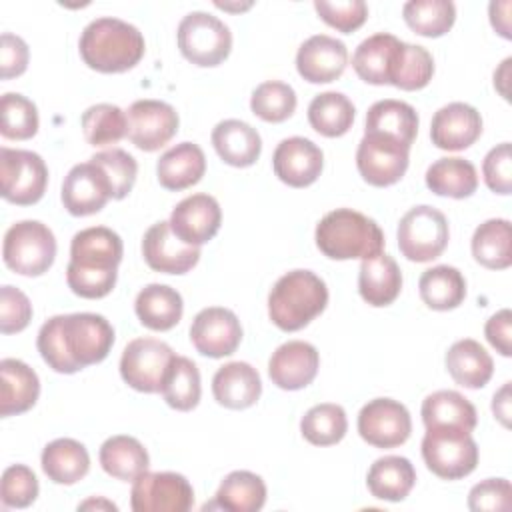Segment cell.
<instances>
[{"label": "cell", "mask_w": 512, "mask_h": 512, "mask_svg": "<svg viewBox=\"0 0 512 512\" xmlns=\"http://www.w3.org/2000/svg\"><path fill=\"white\" fill-rule=\"evenodd\" d=\"M114 344V328L102 314L76 312L48 318L36 338L42 360L58 374H74L102 362Z\"/></svg>", "instance_id": "obj_1"}, {"label": "cell", "mask_w": 512, "mask_h": 512, "mask_svg": "<svg viewBox=\"0 0 512 512\" xmlns=\"http://www.w3.org/2000/svg\"><path fill=\"white\" fill-rule=\"evenodd\" d=\"M122 254V238L112 228L90 226L76 232L66 268L68 288L88 300L108 296L116 286Z\"/></svg>", "instance_id": "obj_2"}, {"label": "cell", "mask_w": 512, "mask_h": 512, "mask_svg": "<svg viewBox=\"0 0 512 512\" xmlns=\"http://www.w3.org/2000/svg\"><path fill=\"white\" fill-rule=\"evenodd\" d=\"M78 50L88 68L102 74H118L142 60L146 42L134 24L102 16L82 30Z\"/></svg>", "instance_id": "obj_3"}, {"label": "cell", "mask_w": 512, "mask_h": 512, "mask_svg": "<svg viewBox=\"0 0 512 512\" xmlns=\"http://www.w3.org/2000/svg\"><path fill=\"white\" fill-rule=\"evenodd\" d=\"M314 240L318 250L332 260H366L384 250V232L362 212L336 208L320 218Z\"/></svg>", "instance_id": "obj_4"}, {"label": "cell", "mask_w": 512, "mask_h": 512, "mask_svg": "<svg viewBox=\"0 0 512 512\" xmlns=\"http://www.w3.org/2000/svg\"><path fill=\"white\" fill-rule=\"evenodd\" d=\"M328 304L326 282L312 270H290L268 294V316L284 332L308 326Z\"/></svg>", "instance_id": "obj_5"}, {"label": "cell", "mask_w": 512, "mask_h": 512, "mask_svg": "<svg viewBox=\"0 0 512 512\" xmlns=\"http://www.w3.org/2000/svg\"><path fill=\"white\" fill-rule=\"evenodd\" d=\"M56 238L40 220L12 224L2 242L4 264L22 276H42L54 264Z\"/></svg>", "instance_id": "obj_6"}, {"label": "cell", "mask_w": 512, "mask_h": 512, "mask_svg": "<svg viewBox=\"0 0 512 512\" xmlns=\"http://www.w3.org/2000/svg\"><path fill=\"white\" fill-rule=\"evenodd\" d=\"M422 458L438 478L460 480L476 470L478 444L472 432L460 428H426Z\"/></svg>", "instance_id": "obj_7"}, {"label": "cell", "mask_w": 512, "mask_h": 512, "mask_svg": "<svg viewBox=\"0 0 512 512\" xmlns=\"http://www.w3.org/2000/svg\"><path fill=\"white\" fill-rule=\"evenodd\" d=\"M182 56L202 68L222 64L232 50V32L216 16L196 10L186 14L176 30Z\"/></svg>", "instance_id": "obj_8"}, {"label": "cell", "mask_w": 512, "mask_h": 512, "mask_svg": "<svg viewBox=\"0 0 512 512\" xmlns=\"http://www.w3.org/2000/svg\"><path fill=\"white\" fill-rule=\"evenodd\" d=\"M448 238L446 216L428 204L410 208L398 222V248L410 262L436 260L446 250Z\"/></svg>", "instance_id": "obj_9"}, {"label": "cell", "mask_w": 512, "mask_h": 512, "mask_svg": "<svg viewBox=\"0 0 512 512\" xmlns=\"http://www.w3.org/2000/svg\"><path fill=\"white\" fill-rule=\"evenodd\" d=\"M2 198L18 204H36L48 184V166L40 154L20 148H0Z\"/></svg>", "instance_id": "obj_10"}, {"label": "cell", "mask_w": 512, "mask_h": 512, "mask_svg": "<svg viewBox=\"0 0 512 512\" xmlns=\"http://www.w3.org/2000/svg\"><path fill=\"white\" fill-rule=\"evenodd\" d=\"M174 356V350L158 338H134L126 344L120 356V376L138 392H160L162 380Z\"/></svg>", "instance_id": "obj_11"}, {"label": "cell", "mask_w": 512, "mask_h": 512, "mask_svg": "<svg viewBox=\"0 0 512 512\" xmlns=\"http://www.w3.org/2000/svg\"><path fill=\"white\" fill-rule=\"evenodd\" d=\"M130 506L134 512H188L194 488L178 472H142L132 480Z\"/></svg>", "instance_id": "obj_12"}, {"label": "cell", "mask_w": 512, "mask_h": 512, "mask_svg": "<svg viewBox=\"0 0 512 512\" xmlns=\"http://www.w3.org/2000/svg\"><path fill=\"white\" fill-rule=\"evenodd\" d=\"M410 148L384 134H364L356 150V168L376 188L396 184L408 170Z\"/></svg>", "instance_id": "obj_13"}, {"label": "cell", "mask_w": 512, "mask_h": 512, "mask_svg": "<svg viewBox=\"0 0 512 512\" xmlns=\"http://www.w3.org/2000/svg\"><path fill=\"white\" fill-rule=\"evenodd\" d=\"M412 432L408 408L392 398H374L358 412V434L374 448L402 446Z\"/></svg>", "instance_id": "obj_14"}, {"label": "cell", "mask_w": 512, "mask_h": 512, "mask_svg": "<svg viewBox=\"0 0 512 512\" xmlns=\"http://www.w3.org/2000/svg\"><path fill=\"white\" fill-rule=\"evenodd\" d=\"M126 138L144 152H156L178 132V112L162 100H136L126 110Z\"/></svg>", "instance_id": "obj_15"}, {"label": "cell", "mask_w": 512, "mask_h": 512, "mask_svg": "<svg viewBox=\"0 0 512 512\" xmlns=\"http://www.w3.org/2000/svg\"><path fill=\"white\" fill-rule=\"evenodd\" d=\"M192 346L208 358H224L236 352L242 342L238 316L222 306L200 310L190 324Z\"/></svg>", "instance_id": "obj_16"}, {"label": "cell", "mask_w": 512, "mask_h": 512, "mask_svg": "<svg viewBox=\"0 0 512 512\" xmlns=\"http://www.w3.org/2000/svg\"><path fill=\"white\" fill-rule=\"evenodd\" d=\"M172 232L188 246L210 242L222 224V210L214 196L198 192L180 200L170 214Z\"/></svg>", "instance_id": "obj_17"}, {"label": "cell", "mask_w": 512, "mask_h": 512, "mask_svg": "<svg viewBox=\"0 0 512 512\" xmlns=\"http://www.w3.org/2000/svg\"><path fill=\"white\" fill-rule=\"evenodd\" d=\"M60 198L72 216H90L100 212L112 198V186L100 166L82 162L66 174Z\"/></svg>", "instance_id": "obj_18"}, {"label": "cell", "mask_w": 512, "mask_h": 512, "mask_svg": "<svg viewBox=\"0 0 512 512\" xmlns=\"http://www.w3.org/2000/svg\"><path fill=\"white\" fill-rule=\"evenodd\" d=\"M146 264L162 274H186L200 260V248L184 244L170 228V222L152 224L142 238Z\"/></svg>", "instance_id": "obj_19"}, {"label": "cell", "mask_w": 512, "mask_h": 512, "mask_svg": "<svg viewBox=\"0 0 512 512\" xmlns=\"http://www.w3.org/2000/svg\"><path fill=\"white\" fill-rule=\"evenodd\" d=\"M272 168L280 182L292 188H306L322 174L324 154L320 146L308 138H284L274 150Z\"/></svg>", "instance_id": "obj_20"}, {"label": "cell", "mask_w": 512, "mask_h": 512, "mask_svg": "<svg viewBox=\"0 0 512 512\" xmlns=\"http://www.w3.org/2000/svg\"><path fill=\"white\" fill-rule=\"evenodd\" d=\"M348 64V48L328 34H314L296 52V70L310 84H328L342 76Z\"/></svg>", "instance_id": "obj_21"}, {"label": "cell", "mask_w": 512, "mask_h": 512, "mask_svg": "<svg viewBox=\"0 0 512 512\" xmlns=\"http://www.w3.org/2000/svg\"><path fill=\"white\" fill-rule=\"evenodd\" d=\"M482 134L480 112L466 102H450L434 112L430 122V140L440 150H466Z\"/></svg>", "instance_id": "obj_22"}, {"label": "cell", "mask_w": 512, "mask_h": 512, "mask_svg": "<svg viewBox=\"0 0 512 512\" xmlns=\"http://www.w3.org/2000/svg\"><path fill=\"white\" fill-rule=\"evenodd\" d=\"M320 368L318 350L304 340L280 344L268 360V376L282 390H302L316 378Z\"/></svg>", "instance_id": "obj_23"}, {"label": "cell", "mask_w": 512, "mask_h": 512, "mask_svg": "<svg viewBox=\"0 0 512 512\" xmlns=\"http://www.w3.org/2000/svg\"><path fill=\"white\" fill-rule=\"evenodd\" d=\"M402 40L394 34L378 32L368 36L358 44L352 56L354 72L366 82L374 86L392 84V76L402 52Z\"/></svg>", "instance_id": "obj_24"}, {"label": "cell", "mask_w": 512, "mask_h": 512, "mask_svg": "<svg viewBox=\"0 0 512 512\" xmlns=\"http://www.w3.org/2000/svg\"><path fill=\"white\" fill-rule=\"evenodd\" d=\"M214 400L230 410H244L258 402L262 380L258 370L248 362H228L212 378Z\"/></svg>", "instance_id": "obj_25"}, {"label": "cell", "mask_w": 512, "mask_h": 512, "mask_svg": "<svg viewBox=\"0 0 512 512\" xmlns=\"http://www.w3.org/2000/svg\"><path fill=\"white\" fill-rule=\"evenodd\" d=\"M212 146L226 164L234 168H248L260 158L262 138L248 122L228 118L214 126Z\"/></svg>", "instance_id": "obj_26"}, {"label": "cell", "mask_w": 512, "mask_h": 512, "mask_svg": "<svg viewBox=\"0 0 512 512\" xmlns=\"http://www.w3.org/2000/svg\"><path fill=\"white\" fill-rule=\"evenodd\" d=\"M402 290V272L396 260L384 252L366 258L358 270V292L374 308L392 304Z\"/></svg>", "instance_id": "obj_27"}, {"label": "cell", "mask_w": 512, "mask_h": 512, "mask_svg": "<svg viewBox=\"0 0 512 512\" xmlns=\"http://www.w3.org/2000/svg\"><path fill=\"white\" fill-rule=\"evenodd\" d=\"M0 414L4 418L30 410L40 396L38 374L18 358L0 362Z\"/></svg>", "instance_id": "obj_28"}, {"label": "cell", "mask_w": 512, "mask_h": 512, "mask_svg": "<svg viewBox=\"0 0 512 512\" xmlns=\"http://www.w3.org/2000/svg\"><path fill=\"white\" fill-rule=\"evenodd\" d=\"M206 172V156L194 142H180L168 148L156 162V176L162 188L178 192L194 186Z\"/></svg>", "instance_id": "obj_29"}, {"label": "cell", "mask_w": 512, "mask_h": 512, "mask_svg": "<svg viewBox=\"0 0 512 512\" xmlns=\"http://www.w3.org/2000/svg\"><path fill=\"white\" fill-rule=\"evenodd\" d=\"M444 362L452 380L470 390L486 386L494 372L492 356L480 342L472 338H462L454 342L448 348Z\"/></svg>", "instance_id": "obj_30"}, {"label": "cell", "mask_w": 512, "mask_h": 512, "mask_svg": "<svg viewBox=\"0 0 512 512\" xmlns=\"http://www.w3.org/2000/svg\"><path fill=\"white\" fill-rule=\"evenodd\" d=\"M134 312L142 326L156 332H166L180 322L184 302L176 288L166 284H148L138 292Z\"/></svg>", "instance_id": "obj_31"}, {"label": "cell", "mask_w": 512, "mask_h": 512, "mask_svg": "<svg viewBox=\"0 0 512 512\" xmlns=\"http://www.w3.org/2000/svg\"><path fill=\"white\" fill-rule=\"evenodd\" d=\"M40 464L48 480L72 486L88 474L90 456L82 442L74 438H56L44 446Z\"/></svg>", "instance_id": "obj_32"}, {"label": "cell", "mask_w": 512, "mask_h": 512, "mask_svg": "<svg viewBox=\"0 0 512 512\" xmlns=\"http://www.w3.org/2000/svg\"><path fill=\"white\" fill-rule=\"evenodd\" d=\"M364 134H384L410 148L418 134V114L408 102L378 100L366 112Z\"/></svg>", "instance_id": "obj_33"}, {"label": "cell", "mask_w": 512, "mask_h": 512, "mask_svg": "<svg viewBox=\"0 0 512 512\" xmlns=\"http://www.w3.org/2000/svg\"><path fill=\"white\" fill-rule=\"evenodd\" d=\"M420 414L426 428H460L472 432L478 424L474 404L456 390H436L428 394Z\"/></svg>", "instance_id": "obj_34"}, {"label": "cell", "mask_w": 512, "mask_h": 512, "mask_svg": "<svg viewBox=\"0 0 512 512\" xmlns=\"http://www.w3.org/2000/svg\"><path fill=\"white\" fill-rule=\"evenodd\" d=\"M368 490L378 500L400 502L416 484V470L404 456H382L366 474Z\"/></svg>", "instance_id": "obj_35"}, {"label": "cell", "mask_w": 512, "mask_h": 512, "mask_svg": "<svg viewBox=\"0 0 512 512\" xmlns=\"http://www.w3.org/2000/svg\"><path fill=\"white\" fill-rule=\"evenodd\" d=\"M98 460L108 476L124 482L136 480L142 472L148 470L150 464V456L142 442L126 434L106 438L100 446Z\"/></svg>", "instance_id": "obj_36"}, {"label": "cell", "mask_w": 512, "mask_h": 512, "mask_svg": "<svg viewBox=\"0 0 512 512\" xmlns=\"http://www.w3.org/2000/svg\"><path fill=\"white\" fill-rule=\"evenodd\" d=\"M266 502V484L264 480L250 470L230 472L218 486L214 502L206 508H222L230 512H258Z\"/></svg>", "instance_id": "obj_37"}, {"label": "cell", "mask_w": 512, "mask_h": 512, "mask_svg": "<svg viewBox=\"0 0 512 512\" xmlns=\"http://www.w3.org/2000/svg\"><path fill=\"white\" fill-rule=\"evenodd\" d=\"M426 186L438 196L462 200L476 192L478 172L470 160L458 156L438 158L426 170Z\"/></svg>", "instance_id": "obj_38"}, {"label": "cell", "mask_w": 512, "mask_h": 512, "mask_svg": "<svg viewBox=\"0 0 512 512\" xmlns=\"http://www.w3.org/2000/svg\"><path fill=\"white\" fill-rule=\"evenodd\" d=\"M422 302L438 312L458 308L466 298V280L462 272L448 264H438L422 272L418 280Z\"/></svg>", "instance_id": "obj_39"}, {"label": "cell", "mask_w": 512, "mask_h": 512, "mask_svg": "<svg viewBox=\"0 0 512 512\" xmlns=\"http://www.w3.org/2000/svg\"><path fill=\"white\" fill-rule=\"evenodd\" d=\"M472 256L488 270H506L512 264V230L510 220L490 218L472 234Z\"/></svg>", "instance_id": "obj_40"}, {"label": "cell", "mask_w": 512, "mask_h": 512, "mask_svg": "<svg viewBox=\"0 0 512 512\" xmlns=\"http://www.w3.org/2000/svg\"><path fill=\"white\" fill-rule=\"evenodd\" d=\"M354 116H356L354 104L342 92L330 90V92L316 94L308 104L310 126L326 138L344 136L352 128Z\"/></svg>", "instance_id": "obj_41"}, {"label": "cell", "mask_w": 512, "mask_h": 512, "mask_svg": "<svg viewBox=\"0 0 512 512\" xmlns=\"http://www.w3.org/2000/svg\"><path fill=\"white\" fill-rule=\"evenodd\" d=\"M160 394L174 410L188 412L196 408L202 394L198 366L186 356H174L162 380Z\"/></svg>", "instance_id": "obj_42"}, {"label": "cell", "mask_w": 512, "mask_h": 512, "mask_svg": "<svg viewBox=\"0 0 512 512\" xmlns=\"http://www.w3.org/2000/svg\"><path fill=\"white\" fill-rule=\"evenodd\" d=\"M410 30L426 38L444 36L456 20V6L450 0H410L402 6Z\"/></svg>", "instance_id": "obj_43"}, {"label": "cell", "mask_w": 512, "mask_h": 512, "mask_svg": "<svg viewBox=\"0 0 512 512\" xmlns=\"http://www.w3.org/2000/svg\"><path fill=\"white\" fill-rule=\"evenodd\" d=\"M82 134L90 146L102 148L120 142L126 136V112L116 104H94L82 112Z\"/></svg>", "instance_id": "obj_44"}, {"label": "cell", "mask_w": 512, "mask_h": 512, "mask_svg": "<svg viewBox=\"0 0 512 512\" xmlns=\"http://www.w3.org/2000/svg\"><path fill=\"white\" fill-rule=\"evenodd\" d=\"M348 430V418L340 404L324 402L312 406L300 420L302 436L314 446L338 444Z\"/></svg>", "instance_id": "obj_45"}, {"label": "cell", "mask_w": 512, "mask_h": 512, "mask_svg": "<svg viewBox=\"0 0 512 512\" xmlns=\"http://www.w3.org/2000/svg\"><path fill=\"white\" fill-rule=\"evenodd\" d=\"M296 92L290 84L268 80L254 88L250 96V110L264 122H284L296 110Z\"/></svg>", "instance_id": "obj_46"}, {"label": "cell", "mask_w": 512, "mask_h": 512, "mask_svg": "<svg viewBox=\"0 0 512 512\" xmlns=\"http://www.w3.org/2000/svg\"><path fill=\"white\" fill-rule=\"evenodd\" d=\"M0 132L8 140H28L38 132V110L32 100L18 92L0 98Z\"/></svg>", "instance_id": "obj_47"}, {"label": "cell", "mask_w": 512, "mask_h": 512, "mask_svg": "<svg viewBox=\"0 0 512 512\" xmlns=\"http://www.w3.org/2000/svg\"><path fill=\"white\" fill-rule=\"evenodd\" d=\"M434 76V58L432 54L418 44H402L400 60L396 64L394 76H392V86L400 90H420L428 86V82Z\"/></svg>", "instance_id": "obj_48"}, {"label": "cell", "mask_w": 512, "mask_h": 512, "mask_svg": "<svg viewBox=\"0 0 512 512\" xmlns=\"http://www.w3.org/2000/svg\"><path fill=\"white\" fill-rule=\"evenodd\" d=\"M90 162L100 166L108 176L114 200H122L130 194L138 174V164L132 154H128L122 148H110V150L96 152L90 158Z\"/></svg>", "instance_id": "obj_49"}, {"label": "cell", "mask_w": 512, "mask_h": 512, "mask_svg": "<svg viewBox=\"0 0 512 512\" xmlns=\"http://www.w3.org/2000/svg\"><path fill=\"white\" fill-rule=\"evenodd\" d=\"M38 478L26 464H12L2 472L0 498L4 508H28L38 498Z\"/></svg>", "instance_id": "obj_50"}, {"label": "cell", "mask_w": 512, "mask_h": 512, "mask_svg": "<svg viewBox=\"0 0 512 512\" xmlns=\"http://www.w3.org/2000/svg\"><path fill=\"white\" fill-rule=\"evenodd\" d=\"M314 10L328 26L344 34L358 30L368 18V6L364 0H346V2L316 0Z\"/></svg>", "instance_id": "obj_51"}, {"label": "cell", "mask_w": 512, "mask_h": 512, "mask_svg": "<svg viewBox=\"0 0 512 512\" xmlns=\"http://www.w3.org/2000/svg\"><path fill=\"white\" fill-rule=\"evenodd\" d=\"M32 320V304L28 296L10 284L0 288V330L2 334L22 332Z\"/></svg>", "instance_id": "obj_52"}, {"label": "cell", "mask_w": 512, "mask_h": 512, "mask_svg": "<svg viewBox=\"0 0 512 512\" xmlns=\"http://www.w3.org/2000/svg\"><path fill=\"white\" fill-rule=\"evenodd\" d=\"M482 176L486 186L494 194H510L512 192V154L510 142H502L494 146L482 162Z\"/></svg>", "instance_id": "obj_53"}, {"label": "cell", "mask_w": 512, "mask_h": 512, "mask_svg": "<svg viewBox=\"0 0 512 512\" xmlns=\"http://www.w3.org/2000/svg\"><path fill=\"white\" fill-rule=\"evenodd\" d=\"M512 498V486L506 478H486L472 486L468 494L470 510H508Z\"/></svg>", "instance_id": "obj_54"}, {"label": "cell", "mask_w": 512, "mask_h": 512, "mask_svg": "<svg viewBox=\"0 0 512 512\" xmlns=\"http://www.w3.org/2000/svg\"><path fill=\"white\" fill-rule=\"evenodd\" d=\"M28 44L10 32H4L0 38V76L4 80L16 78L28 68Z\"/></svg>", "instance_id": "obj_55"}, {"label": "cell", "mask_w": 512, "mask_h": 512, "mask_svg": "<svg viewBox=\"0 0 512 512\" xmlns=\"http://www.w3.org/2000/svg\"><path fill=\"white\" fill-rule=\"evenodd\" d=\"M512 314L508 308L498 310L496 314H492L484 326V336L486 340L496 348V352H500L502 356H510L512 354Z\"/></svg>", "instance_id": "obj_56"}, {"label": "cell", "mask_w": 512, "mask_h": 512, "mask_svg": "<svg viewBox=\"0 0 512 512\" xmlns=\"http://www.w3.org/2000/svg\"><path fill=\"white\" fill-rule=\"evenodd\" d=\"M510 2H490V22L494 26V30L502 36V38H512L510 34Z\"/></svg>", "instance_id": "obj_57"}, {"label": "cell", "mask_w": 512, "mask_h": 512, "mask_svg": "<svg viewBox=\"0 0 512 512\" xmlns=\"http://www.w3.org/2000/svg\"><path fill=\"white\" fill-rule=\"evenodd\" d=\"M492 412L500 420L502 426H510V382H504V386L494 394L492 398Z\"/></svg>", "instance_id": "obj_58"}, {"label": "cell", "mask_w": 512, "mask_h": 512, "mask_svg": "<svg viewBox=\"0 0 512 512\" xmlns=\"http://www.w3.org/2000/svg\"><path fill=\"white\" fill-rule=\"evenodd\" d=\"M510 64H512V58H506L500 68L494 72V88L500 92L502 98L508 100V78H510Z\"/></svg>", "instance_id": "obj_59"}, {"label": "cell", "mask_w": 512, "mask_h": 512, "mask_svg": "<svg viewBox=\"0 0 512 512\" xmlns=\"http://www.w3.org/2000/svg\"><path fill=\"white\" fill-rule=\"evenodd\" d=\"M90 508H104V510H118V506L110 500H104V498H90L82 504H78V510H90Z\"/></svg>", "instance_id": "obj_60"}, {"label": "cell", "mask_w": 512, "mask_h": 512, "mask_svg": "<svg viewBox=\"0 0 512 512\" xmlns=\"http://www.w3.org/2000/svg\"><path fill=\"white\" fill-rule=\"evenodd\" d=\"M218 8H224V10H232V12H238V10H246L252 6V2L244 4V6H236V4H226V2H214Z\"/></svg>", "instance_id": "obj_61"}]
</instances>
